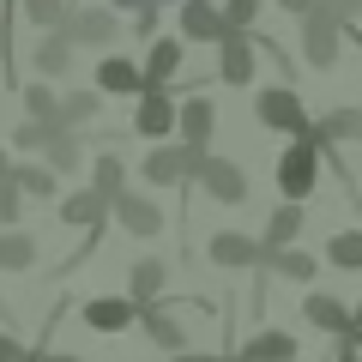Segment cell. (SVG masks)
<instances>
[{
	"label": "cell",
	"instance_id": "6da1fadb",
	"mask_svg": "<svg viewBox=\"0 0 362 362\" xmlns=\"http://www.w3.org/2000/svg\"><path fill=\"white\" fill-rule=\"evenodd\" d=\"M206 157H211L206 145H169V139H157L151 151L139 157V175H145V187H187Z\"/></svg>",
	"mask_w": 362,
	"mask_h": 362
},
{
	"label": "cell",
	"instance_id": "7a4b0ae2",
	"mask_svg": "<svg viewBox=\"0 0 362 362\" xmlns=\"http://www.w3.org/2000/svg\"><path fill=\"white\" fill-rule=\"evenodd\" d=\"M344 18L338 13H326L320 0H314L308 13H302V61L314 66V73H332L338 66V54H344Z\"/></svg>",
	"mask_w": 362,
	"mask_h": 362
},
{
	"label": "cell",
	"instance_id": "3957f363",
	"mask_svg": "<svg viewBox=\"0 0 362 362\" xmlns=\"http://www.w3.org/2000/svg\"><path fill=\"white\" fill-rule=\"evenodd\" d=\"M320 157H332V151H320L314 139H284V151H278V194L284 199H314V187H320Z\"/></svg>",
	"mask_w": 362,
	"mask_h": 362
},
{
	"label": "cell",
	"instance_id": "277c9868",
	"mask_svg": "<svg viewBox=\"0 0 362 362\" xmlns=\"http://www.w3.org/2000/svg\"><path fill=\"white\" fill-rule=\"evenodd\" d=\"M254 121L266 133H284V139H308V127H314V115L302 109V97L290 85H266L254 97Z\"/></svg>",
	"mask_w": 362,
	"mask_h": 362
},
{
	"label": "cell",
	"instance_id": "5b68a950",
	"mask_svg": "<svg viewBox=\"0 0 362 362\" xmlns=\"http://www.w3.org/2000/svg\"><path fill=\"white\" fill-rule=\"evenodd\" d=\"M109 218H115L133 242H151V235H163V223H169L163 206H157L151 194H133V187H121V194L109 199Z\"/></svg>",
	"mask_w": 362,
	"mask_h": 362
},
{
	"label": "cell",
	"instance_id": "8992f818",
	"mask_svg": "<svg viewBox=\"0 0 362 362\" xmlns=\"http://www.w3.org/2000/svg\"><path fill=\"white\" fill-rule=\"evenodd\" d=\"M175 90L169 85H145L139 97H133V133H139V139H169V133H175Z\"/></svg>",
	"mask_w": 362,
	"mask_h": 362
},
{
	"label": "cell",
	"instance_id": "52a82bcc",
	"mask_svg": "<svg viewBox=\"0 0 362 362\" xmlns=\"http://www.w3.org/2000/svg\"><path fill=\"white\" fill-rule=\"evenodd\" d=\"M254 66H259L254 30H223V37H218V78L230 90H242V85H254Z\"/></svg>",
	"mask_w": 362,
	"mask_h": 362
},
{
	"label": "cell",
	"instance_id": "ba28073f",
	"mask_svg": "<svg viewBox=\"0 0 362 362\" xmlns=\"http://www.w3.org/2000/svg\"><path fill=\"white\" fill-rule=\"evenodd\" d=\"M61 30L78 42V49H109V42L121 37V13L115 6H73Z\"/></svg>",
	"mask_w": 362,
	"mask_h": 362
},
{
	"label": "cell",
	"instance_id": "9c48e42d",
	"mask_svg": "<svg viewBox=\"0 0 362 362\" xmlns=\"http://www.w3.org/2000/svg\"><path fill=\"white\" fill-rule=\"evenodd\" d=\"M139 314H145V308H139L133 296H90V302H78V320H85L90 332H103V338L139 326Z\"/></svg>",
	"mask_w": 362,
	"mask_h": 362
},
{
	"label": "cell",
	"instance_id": "30bf717a",
	"mask_svg": "<svg viewBox=\"0 0 362 362\" xmlns=\"http://www.w3.org/2000/svg\"><path fill=\"white\" fill-rule=\"evenodd\" d=\"M308 139L320 145V151H338V145H362V103H338V109H326V115L308 127Z\"/></svg>",
	"mask_w": 362,
	"mask_h": 362
},
{
	"label": "cell",
	"instance_id": "8fae6325",
	"mask_svg": "<svg viewBox=\"0 0 362 362\" xmlns=\"http://www.w3.org/2000/svg\"><path fill=\"white\" fill-rule=\"evenodd\" d=\"M194 181L206 187L211 199H218V206H242V199H247V169H242V163H230V157H206Z\"/></svg>",
	"mask_w": 362,
	"mask_h": 362
},
{
	"label": "cell",
	"instance_id": "7c38bea8",
	"mask_svg": "<svg viewBox=\"0 0 362 362\" xmlns=\"http://www.w3.org/2000/svg\"><path fill=\"white\" fill-rule=\"evenodd\" d=\"M302 320H308L314 332H326V338H350V332H356L350 302L344 296H326V290H308V296H302Z\"/></svg>",
	"mask_w": 362,
	"mask_h": 362
},
{
	"label": "cell",
	"instance_id": "4fadbf2b",
	"mask_svg": "<svg viewBox=\"0 0 362 362\" xmlns=\"http://www.w3.org/2000/svg\"><path fill=\"white\" fill-rule=\"evenodd\" d=\"M175 133H181V145H206L211 151V133H218V103L211 97H181L175 103Z\"/></svg>",
	"mask_w": 362,
	"mask_h": 362
},
{
	"label": "cell",
	"instance_id": "5bb4252c",
	"mask_svg": "<svg viewBox=\"0 0 362 362\" xmlns=\"http://www.w3.org/2000/svg\"><path fill=\"white\" fill-rule=\"evenodd\" d=\"M206 259L218 272H247V266H259V235H242V230H218L206 242Z\"/></svg>",
	"mask_w": 362,
	"mask_h": 362
},
{
	"label": "cell",
	"instance_id": "9a60e30c",
	"mask_svg": "<svg viewBox=\"0 0 362 362\" xmlns=\"http://www.w3.org/2000/svg\"><path fill=\"white\" fill-rule=\"evenodd\" d=\"M163 290H169V259L163 254H139L127 266V296L139 302V308H151V302H163Z\"/></svg>",
	"mask_w": 362,
	"mask_h": 362
},
{
	"label": "cell",
	"instance_id": "2e32d148",
	"mask_svg": "<svg viewBox=\"0 0 362 362\" xmlns=\"http://www.w3.org/2000/svg\"><path fill=\"white\" fill-rule=\"evenodd\" d=\"M223 6L218 0H181V42H211L218 49V37H223Z\"/></svg>",
	"mask_w": 362,
	"mask_h": 362
},
{
	"label": "cell",
	"instance_id": "e0dca14e",
	"mask_svg": "<svg viewBox=\"0 0 362 362\" xmlns=\"http://www.w3.org/2000/svg\"><path fill=\"white\" fill-rule=\"evenodd\" d=\"M97 90L103 97H139L145 90V66L139 61H127V54H109V61H97Z\"/></svg>",
	"mask_w": 362,
	"mask_h": 362
},
{
	"label": "cell",
	"instance_id": "ac0fdd59",
	"mask_svg": "<svg viewBox=\"0 0 362 362\" xmlns=\"http://www.w3.org/2000/svg\"><path fill=\"white\" fill-rule=\"evenodd\" d=\"M73 54H78V42L66 37V30H42L37 49H30V61H37V78H66V73H73Z\"/></svg>",
	"mask_w": 362,
	"mask_h": 362
},
{
	"label": "cell",
	"instance_id": "d6986e66",
	"mask_svg": "<svg viewBox=\"0 0 362 362\" xmlns=\"http://www.w3.org/2000/svg\"><path fill=\"white\" fill-rule=\"evenodd\" d=\"M37 157L54 169V175H78V169H85V133H73V127H61V121H54L49 145H42Z\"/></svg>",
	"mask_w": 362,
	"mask_h": 362
},
{
	"label": "cell",
	"instance_id": "ffe728a7",
	"mask_svg": "<svg viewBox=\"0 0 362 362\" xmlns=\"http://www.w3.org/2000/svg\"><path fill=\"white\" fill-rule=\"evenodd\" d=\"M302 344L296 332H278V326H266V332H254L242 350H235V362H296Z\"/></svg>",
	"mask_w": 362,
	"mask_h": 362
},
{
	"label": "cell",
	"instance_id": "44dd1931",
	"mask_svg": "<svg viewBox=\"0 0 362 362\" xmlns=\"http://www.w3.org/2000/svg\"><path fill=\"white\" fill-rule=\"evenodd\" d=\"M259 278H290V284H314V272H320V259L302 254V247H278V254H259Z\"/></svg>",
	"mask_w": 362,
	"mask_h": 362
},
{
	"label": "cell",
	"instance_id": "7402d4cb",
	"mask_svg": "<svg viewBox=\"0 0 362 362\" xmlns=\"http://www.w3.org/2000/svg\"><path fill=\"white\" fill-rule=\"evenodd\" d=\"M109 218V199L97 194V187H73V194L61 199V223L66 230H103Z\"/></svg>",
	"mask_w": 362,
	"mask_h": 362
},
{
	"label": "cell",
	"instance_id": "603a6c76",
	"mask_svg": "<svg viewBox=\"0 0 362 362\" xmlns=\"http://www.w3.org/2000/svg\"><path fill=\"white\" fill-rule=\"evenodd\" d=\"M181 61H187V42L181 37H157L151 49H145V85H175V73H181Z\"/></svg>",
	"mask_w": 362,
	"mask_h": 362
},
{
	"label": "cell",
	"instance_id": "cb8c5ba5",
	"mask_svg": "<svg viewBox=\"0 0 362 362\" xmlns=\"http://www.w3.org/2000/svg\"><path fill=\"white\" fill-rule=\"evenodd\" d=\"M139 326H145V338H151L157 350H169V356H175V350H194V344H187V326H181L163 302H151V308L139 314Z\"/></svg>",
	"mask_w": 362,
	"mask_h": 362
},
{
	"label": "cell",
	"instance_id": "d4e9b609",
	"mask_svg": "<svg viewBox=\"0 0 362 362\" xmlns=\"http://www.w3.org/2000/svg\"><path fill=\"white\" fill-rule=\"evenodd\" d=\"M6 175H13V181H18V194L37 199V206L61 194V175H54L49 163H30V157H13V169H6Z\"/></svg>",
	"mask_w": 362,
	"mask_h": 362
},
{
	"label": "cell",
	"instance_id": "484cf974",
	"mask_svg": "<svg viewBox=\"0 0 362 362\" xmlns=\"http://www.w3.org/2000/svg\"><path fill=\"white\" fill-rule=\"evenodd\" d=\"M296 235H302V206H296V199H284V206H272V218H266V235H259V254L296 247Z\"/></svg>",
	"mask_w": 362,
	"mask_h": 362
},
{
	"label": "cell",
	"instance_id": "4316f807",
	"mask_svg": "<svg viewBox=\"0 0 362 362\" xmlns=\"http://www.w3.org/2000/svg\"><path fill=\"white\" fill-rule=\"evenodd\" d=\"M97 109H103V90H97V85H90V90H66L61 109H54V121H61V127H73V133H85L90 121H97Z\"/></svg>",
	"mask_w": 362,
	"mask_h": 362
},
{
	"label": "cell",
	"instance_id": "83f0119b",
	"mask_svg": "<svg viewBox=\"0 0 362 362\" xmlns=\"http://www.w3.org/2000/svg\"><path fill=\"white\" fill-rule=\"evenodd\" d=\"M37 235H25V230H0V272H30L37 266Z\"/></svg>",
	"mask_w": 362,
	"mask_h": 362
},
{
	"label": "cell",
	"instance_id": "f1b7e54d",
	"mask_svg": "<svg viewBox=\"0 0 362 362\" xmlns=\"http://www.w3.org/2000/svg\"><path fill=\"white\" fill-rule=\"evenodd\" d=\"M85 187H97L103 199H115L121 187H127V169H121V157H115V151H97V157H90V181H85Z\"/></svg>",
	"mask_w": 362,
	"mask_h": 362
},
{
	"label": "cell",
	"instance_id": "f546056e",
	"mask_svg": "<svg viewBox=\"0 0 362 362\" xmlns=\"http://www.w3.org/2000/svg\"><path fill=\"white\" fill-rule=\"evenodd\" d=\"M66 13H73V0H18V18L37 30H61Z\"/></svg>",
	"mask_w": 362,
	"mask_h": 362
},
{
	"label": "cell",
	"instance_id": "4dcf8cb0",
	"mask_svg": "<svg viewBox=\"0 0 362 362\" xmlns=\"http://www.w3.org/2000/svg\"><path fill=\"white\" fill-rule=\"evenodd\" d=\"M18 109H25V121H54V109H61V97L49 90V78H30V85L18 90Z\"/></svg>",
	"mask_w": 362,
	"mask_h": 362
},
{
	"label": "cell",
	"instance_id": "1f68e13d",
	"mask_svg": "<svg viewBox=\"0 0 362 362\" xmlns=\"http://www.w3.org/2000/svg\"><path fill=\"white\" fill-rule=\"evenodd\" d=\"M326 266H338V272H362V230H338L332 242H326Z\"/></svg>",
	"mask_w": 362,
	"mask_h": 362
},
{
	"label": "cell",
	"instance_id": "d6a6232c",
	"mask_svg": "<svg viewBox=\"0 0 362 362\" xmlns=\"http://www.w3.org/2000/svg\"><path fill=\"white\" fill-rule=\"evenodd\" d=\"M49 133H54V121H18L13 127V157H37L49 145Z\"/></svg>",
	"mask_w": 362,
	"mask_h": 362
},
{
	"label": "cell",
	"instance_id": "836d02e7",
	"mask_svg": "<svg viewBox=\"0 0 362 362\" xmlns=\"http://www.w3.org/2000/svg\"><path fill=\"white\" fill-rule=\"evenodd\" d=\"M25 206H30V199L18 194V181H13V175H0V230H18Z\"/></svg>",
	"mask_w": 362,
	"mask_h": 362
},
{
	"label": "cell",
	"instance_id": "e575fe53",
	"mask_svg": "<svg viewBox=\"0 0 362 362\" xmlns=\"http://www.w3.org/2000/svg\"><path fill=\"white\" fill-rule=\"evenodd\" d=\"M259 18V0H223V25L230 30H254Z\"/></svg>",
	"mask_w": 362,
	"mask_h": 362
},
{
	"label": "cell",
	"instance_id": "d590c367",
	"mask_svg": "<svg viewBox=\"0 0 362 362\" xmlns=\"http://www.w3.org/2000/svg\"><path fill=\"white\" fill-rule=\"evenodd\" d=\"M157 18H163V0H145V6H133V37H157Z\"/></svg>",
	"mask_w": 362,
	"mask_h": 362
},
{
	"label": "cell",
	"instance_id": "8d00e7d4",
	"mask_svg": "<svg viewBox=\"0 0 362 362\" xmlns=\"http://www.w3.org/2000/svg\"><path fill=\"white\" fill-rule=\"evenodd\" d=\"M320 6H326V13H338L344 25H356V18H362V0H320Z\"/></svg>",
	"mask_w": 362,
	"mask_h": 362
},
{
	"label": "cell",
	"instance_id": "74e56055",
	"mask_svg": "<svg viewBox=\"0 0 362 362\" xmlns=\"http://www.w3.org/2000/svg\"><path fill=\"white\" fill-rule=\"evenodd\" d=\"M25 350H30V344H18L13 332H0V362H25Z\"/></svg>",
	"mask_w": 362,
	"mask_h": 362
},
{
	"label": "cell",
	"instance_id": "f35d334b",
	"mask_svg": "<svg viewBox=\"0 0 362 362\" xmlns=\"http://www.w3.org/2000/svg\"><path fill=\"white\" fill-rule=\"evenodd\" d=\"M169 362H235V356H211V350H175Z\"/></svg>",
	"mask_w": 362,
	"mask_h": 362
},
{
	"label": "cell",
	"instance_id": "ab89813d",
	"mask_svg": "<svg viewBox=\"0 0 362 362\" xmlns=\"http://www.w3.org/2000/svg\"><path fill=\"white\" fill-rule=\"evenodd\" d=\"M332 344H338V350H332V362H362V350L350 344V338H332Z\"/></svg>",
	"mask_w": 362,
	"mask_h": 362
},
{
	"label": "cell",
	"instance_id": "60d3db41",
	"mask_svg": "<svg viewBox=\"0 0 362 362\" xmlns=\"http://www.w3.org/2000/svg\"><path fill=\"white\" fill-rule=\"evenodd\" d=\"M30 362H85V356H66V350H42L37 344V350H30Z\"/></svg>",
	"mask_w": 362,
	"mask_h": 362
},
{
	"label": "cell",
	"instance_id": "b9f144b4",
	"mask_svg": "<svg viewBox=\"0 0 362 362\" xmlns=\"http://www.w3.org/2000/svg\"><path fill=\"white\" fill-rule=\"evenodd\" d=\"M278 6H284V13H296V18H302V13H308V6H314V0H278Z\"/></svg>",
	"mask_w": 362,
	"mask_h": 362
},
{
	"label": "cell",
	"instance_id": "7bdbcfd3",
	"mask_svg": "<svg viewBox=\"0 0 362 362\" xmlns=\"http://www.w3.org/2000/svg\"><path fill=\"white\" fill-rule=\"evenodd\" d=\"M109 6H115V13H133V6H145V0H109Z\"/></svg>",
	"mask_w": 362,
	"mask_h": 362
},
{
	"label": "cell",
	"instance_id": "ee69618b",
	"mask_svg": "<svg viewBox=\"0 0 362 362\" xmlns=\"http://www.w3.org/2000/svg\"><path fill=\"white\" fill-rule=\"evenodd\" d=\"M350 320H356V332H362V296H356V302H350Z\"/></svg>",
	"mask_w": 362,
	"mask_h": 362
},
{
	"label": "cell",
	"instance_id": "f6af8a7d",
	"mask_svg": "<svg viewBox=\"0 0 362 362\" xmlns=\"http://www.w3.org/2000/svg\"><path fill=\"white\" fill-rule=\"evenodd\" d=\"M6 169H13V151H0V175H6Z\"/></svg>",
	"mask_w": 362,
	"mask_h": 362
},
{
	"label": "cell",
	"instance_id": "bcb514c9",
	"mask_svg": "<svg viewBox=\"0 0 362 362\" xmlns=\"http://www.w3.org/2000/svg\"><path fill=\"white\" fill-rule=\"evenodd\" d=\"M350 344H356V350H362V332H350Z\"/></svg>",
	"mask_w": 362,
	"mask_h": 362
},
{
	"label": "cell",
	"instance_id": "7dc6e473",
	"mask_svg": "<svg viewBox=\"0 0 362 362\" xmlns=\"http://www.w3.org/2000/svg\"><path fill=\"white\" fill-rule=\"evenodd\" d=\"M25 362H30V350H25Z\"/></svg>",
	"mask_w": 362,
	"mask_h": 362
},
{
	"label": "cell",
	"instance_id": "c3c4849f",
	"mask_svg": "<svg viewBox=\"0 0 362 362\" xmlns=\"http://www.w3.org/2000/svg\"><path fill=\"white\" fill-rule=\"evenodd\" d=\"M163 6H169V0H163Z\"/></svg>",
	"mask_w": 362,
	"mask_h": 362
}]
</instances>
